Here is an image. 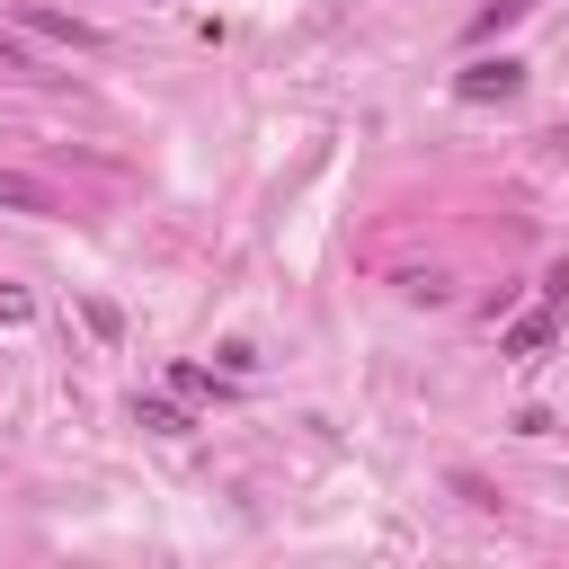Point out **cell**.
Returning <instances> with one entry per match:
<instances>
[{"mask_svg": "<svg viewBox=\"0 0 569 569\" xmlns=\"http://www.w3.org/2000/svg\"><path fill=\"white\" fill-rule=\"evenodd\" d=\"M516 89H525V62H516V53H498V62L480 53V62L453 71V98H462V107H507Z\"/></svg>", "mask_w": 569, "mask_h": 569, "instance_id": "cell-1", "label": "cell"}, {"mask_svg": "<svg viewBox=\"0 0 569 569\" xmlns=\"http://www.w3.org/2000/svg\"><path fill=\"white\" fill-rule=\"evenodd\" d=\"M551 338H560V302H542V311H525V320L507 329V356H516V365H533V356H551Z\"/></svg>", "mask_w": 569, "mask_h": 569, "instance_id": "cell-2", "label": "cell"}, {"mask_svg": "<svg viewBox=\"0 0 569 569\" xmlns=\"http://www.w3.org/2000/svg\"><path fill=\"white\" fill-rule=\"evenodd\" d=\"M36 36H53V44H71V53H89L98 44V27H80V18H62V9H18Z\"/></svg>", "mask_w": 569, "mask_h": 569, "instance_id": "cell-3", "label": "cell"}, {"mask_svg": "<svg viewBox=\"0 0 569 569\" xmlns=\"http://www.w3.org/2000/svg\"><path fill=\"white\" fill-rule=\"evenodd\" d=\"M0 204H9V213H53V187L27 178V169H0Z\"/></svg>", "mask_w": 569, "mask_h": 569, "instance_id": "cell-4", "label": "cell"}, {"mask_svg": "<svg viewBox=\"0 0 569 569\" xmlns=\"http://www.w3.org/2000/svg\"><path fill=\"white\" fill-rule=\"evenodd\" d=\"M525 9H533V0H480V9H471V27H462V36H471V44H480V36H498V27H516V18H525Z\"/></svg>", "mask_w": 569, "mask_h": 569, "instance_id": "cell-5", "label": "cell"}, {"mask_svg": "<svg viewBox=\"0 0 569 569\" xmlns=\"http://www.w3.org/2000/svg\"><path fill=\"white\" fill-rule=\"evenodd\" d=\"M133 418H142L151 436H187V409H169V400H133Z\"/></svg>", "mask_w": 569, "mask_h": 569, "instance_id": "cell-6", "label": "cell"}, {"mask_svg": "<svg viewBox=\"0 0 569 569\" xmlns=\"http://www.w3.org/2000/svg\"><path fill=\"white\" fill-rule=\"evenodd\" d=\"M27 311H36V293H18V284H0V320H9V329H18V320H27Z\"/></svg>", "mask_w": 569, "mask_h": 569, "instance_id": "cell-7", "label": "cell"}, {"mask_svg": "<svg viewBox=\"0 0 569 569\" xmlns=\"http://www.w3.org/2000/svg\"><path fill=\"white\" fill-rule=\"evenodd\" d=\"M0 71H36V62H27V44H18L9 27H0Z\"/></svg>", "mask_w": 569, "mask_h": 569, "instance_id": "cell-8", "label": "cell"}]
</instances>
